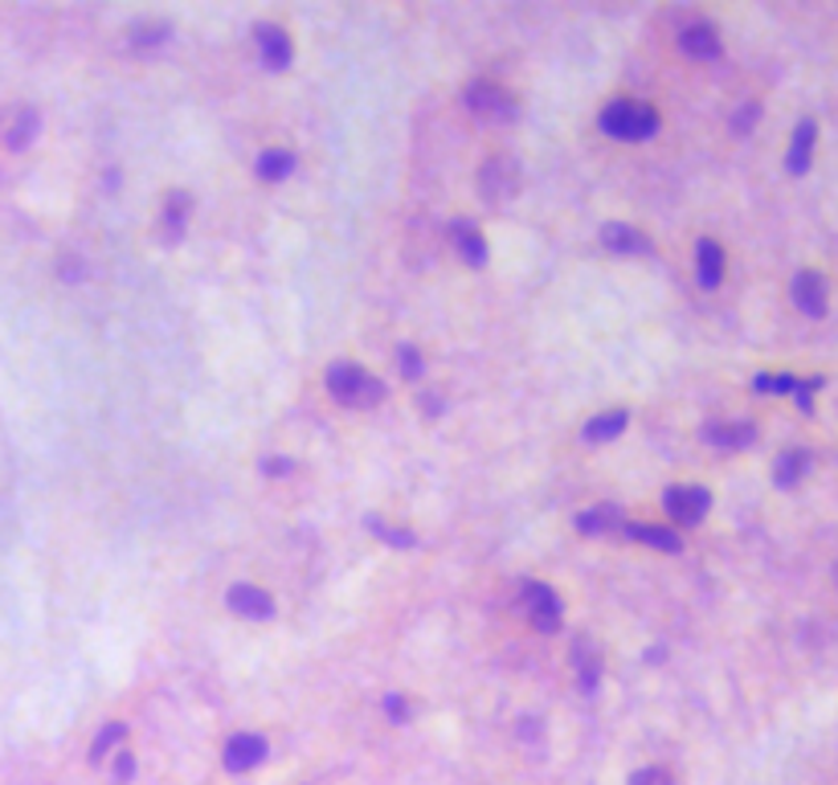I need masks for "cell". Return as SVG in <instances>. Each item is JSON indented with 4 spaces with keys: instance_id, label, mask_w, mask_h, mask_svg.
<instances>
[{
    "instance_id": "21",
    "label": "cell",
    "mask_w": 838,
    "mask_h": 785,
    "mask_svg": "<svg viewBox=\"0 0 838 785\" xmlns=\"http://www.w3.org/2000/svg\"><path fill=\"white\" fill-rule=\"evenodd\" d=\"M810 151H814V123H802L798 132H794V144H789V168L806 172L810 168Z\"/></svg>"
},
{
    "instance_id": "8",
    "label": "cell",
    "mask_w": 838,
    "mask_h": 785,
    "mask_svg": "<svg viewBox=\"0 0 838 785\" xmlns=\"http://www.w3.org/2000/svg\"><path fill=\"white\" fill-rule=\"evenodd\" d=\"M221 757H226V770L245 773V770H254V765H262V757H266V741L254 736V732H238L230 745H226Z\"/></svg>"
},
{
    "instance_id": "7",
    "label": "cell",
    "mask_w": 838,
    "mask_h": 785,
    "mask_svg": "<svg viewBox=\"0 0 838 785\" xmlns=\"http://www.w3.org/2000/svg\"><path fill=\"white\" fill-rule=\"evenodd\" d=\"M254 45H258V57H262V66L266 70H286L291 66V38H286V29L279 25H258L254 29Z\"/></svg>"
},
{
    "instance_id": "23",
    "label": "cell",
    "mask_w": 838,
    "mask_h": 785,
    "mask_svg": "<svg viewBox=\"0 0 838 785\" xmlns=\"http://www.w3.org/2000/svg\"><path fill=\"white\" fill-rule=\"evenodd\" d=\"M614 520H618V512H614V507H597V512L577 515V528H582V532H601V528H609Z\"/></svg>"
},
{
    "instance_id": "15",
    "label": "cell",
    "mask_w": 838,
    "mask_h": 785,
    "mask_svg": "<svg viewBox=\"0 0 838 785\" xmlns=\"http://www.w3.org/2000/svg\"><path fill=\"white\" fill-rule=\"evenodd\" d=\"M695 266H700V283L716 286L724 279V250H720L712 238H703L700 250H695Z\"/></svg>"
},
{
    "instance_id": "6",
    "label": "cell",
    "mask_w": 838,
    "mask_h": 785,
    "mask_svg": "<svg viewBox=\"0 0 838 785\" xmlns=\"http://www.w3.org/2000/svg\"><path fill=\"white\" fill-rule=\"evenodd\" d=\"M479 192L488 197V201H512L515 192H520V164L515 160H503V156H495V160H488L483 168H479Z\"/></svg>"
},
{
    "instance_id": "4",
    "label": "cell",
    "mask_w": 838,
    "mask_h": 785,
    "mask_svg": "<svg viewBox=\"0 0 838 785\" xmlns=\"http://www.w3.org/2000/svg\"><path fill=\"white\" fill-rule=\"evenodd\" d=\"M520 606H524L527 622L536 626V630H556V626L565 622V606H561V597H556L553 585H524L520 589Z\"/></svg>"
},
{
    "instance_id": "16",
    "label": "cell",
    "mask_w": 838,
    "mask_h": 785,
    "mask_svg": "<svg viewBox=\"0 0 838 785\" xmlns=\"http://www.w3.org/2000/svg\"><path fill=\"white\" fill-rule=\"evenodd\" d=\"M630 536L642 544H650V548H663V553H679L683 548V541H679V532L675 528H663V524H630Z\"/></svg>"
},
{
    "instance_id": "27",
    "label": "cell",
    "mask_w": 838,
    "mask_h": 785,
    "mask_svg": "<svg viewBox=\"0 0 838 785\" xmlns=\"http://www.w3.org/2000/svg\"><path fill=\"white\" fill-rule=\"evenodd\" d=\"M132 773H136V765H132V757H119V761H115V777H119V782H127Z\"/></svg>"
},
{
    "instance_id": "5",
    "label": "cell",
    "mask_w": 838,
    "mask_h": 785,
    "mask_svg": "<svg viewBox=\"0 0 838 785\" xmlns=\"http://www.w3.org/2000/svg\"><path fill=\"white\" fill-rule=\"evenodd\" d=\"M708 512H712V495L703 488H695V483H683V488L667 491V515H671L675 528H695Z\"/></svg>"
},
{
    "instance_id": "22",
    "label": "cell",
    "mask_w": 838,
    "mask_h": 785,
    "mask_svg": "<svg viewBox=\"0 0 838 785\" xmlns=\"http://www.w3.org/2000/svg\"><path fill=\"white\" fill-rule=\"evenodd\" d=\"M33 132H38V115H33V111H21L13 132H9V144H13V148H25L29 139H33Z\"/></svg>"
},
{
    "instance_id": "17",
    "label": "cell",
    "mask_w": 838,
    "mask_h": 785,
    "mask_svg": "<svg viewBox=\"0 0 838 785\" xmlns=\"http://www.w3.org/2000/svg\"><path fill=\"white\" fill-rule=\"evenodd\" d=\"M622 430H626V414L622 409H609V414H597L594 421H585L582 438L585 442H606V438H618Z\"/></svg>"
},
{
    "instance_id": "11",
    "label": "cell",
    "mask_w": 838,
    "mask_h": 785,
    "mask_svg": "<svg viewBox=\"0 0 838 785\" xmlns=\"http://www.w3.org/2000/svg\"><path fill=\"white\" fill-rule=\"evenodd\" d=\"M679 50H683L688 57H695V62H708V57H716L720 54L716 25H708V21H695V25H688L683 33H679Z\"/></svg>"
},
{
    "instance_id": "24",
    "label": "cell",
    "mask_w": 838,
    "mask_h": 785,
    "mask_svg": "<svg viewBox=\"0 0 838 785\" xmlns=\"http://www.w3.org/2000/svg\"><path fill=\"white\" fill-rule=\"evenodd\" d=\"M630 785H675V777L667 770H659V765H650V770H638L635 777H630Z\"/></svg>"
},
{
    "instance_id": "18",
    "label": "cell",
    "mask_w": 838,
    "mask_h": 785,
    "mask_svg": "<svg viewBox=\"0 0 838 785\" xmlns=\"http://www.w3.org/2000/svg\"><path fill=\"white\" fill-rule=\"evenodd\" d=\"M291 164H295V156H291V151L271 148V151H262V156L254 160V172L262 180H283L286 172H291Z\"/></svg>"
},
{
    "instance_id": "26",
    "label": "cell",
    "mask_w": 838,
    "mask_h": 785,
    "mask_svg": "<svg viewBox=\"0 0 838 785\" xmlns=\"http://www.w3.org/2000/svg\"><path fill=\"white\" fill-rule=\"evenodd\" d=\"M401 373H406L409 380L421 377V353H418V348H409V344L401 348Z\"/></svg>"
},
{
    "instance_id": "2",
    "label": "cell",
    "mask_w": 838,
    "mask_h": 785,
    "mask_svg": "<svg viewBox=\"0 0 838 785\" xmlns=\"http://www.w3.org/2000/svg\"><path fill=\"white\" fill-rule=\"evenodd\" d=\"M659 127V115L647 103H635V98H614L601 107V132L614 139H626V144H638V139L654 136Z\"/></svg>"
},
{
    "instance_id": "14",
    "label": "cell",
    "mask_w": 838,
    "mask_h": 785,
    "mask_svg": "<svg viewBox=\"0 0 838 785\" xmlns=\"http://www.w3.org/2000/svg\"><path fill=\"white\" fill-rule=\"evenodd\" d=\"M753 433L757 430H753L748 421H712V426H708V442L736 450V447H748V442H753Z\"/></svg>"
},
{
    "instance_id": "3",
    "label": "cell",
    "mask_w": 838,
    "mask_h": 785,
    "mask_svg": "<svg viewBox=\"0 0 838 785\" xmlns=\"http://www.w3.org/2000/svg\"><path fill=\"white\" fill-rule=\"evenodd\" d=\"M467 107L479 115V119H488V123H507L520 111V103H515L512 91H503L500 82H491V78H479L467 86Z\"/></svg>"
},
{
    "instance_id": "9",
    "label": "cell",
    "mask_w": 838,
    "mask_h": 785,
    "mask_svg": "<svg viewBox=\"0 0 838 785\" xmlns=\"http://www.w3.org/2000/svg\"><path fill=\"white\" fill-rule=\"evenodd\" d=\"M230 609L233 614H242V618H254V622H266L274 614V601L271 594L262 589V585H233L230 589Z\"/></svg>"
},
{
    "instance_id": "25",
    "label": "cell",
    "mask_w": 838,
    "mask_h": 785,
    "mask_svg": "<svg viewBox=\"0 0 838 785\" xmlns=\"http://www.w3.org/2000/svg\"><path fill=\"white\" fill-rule=\"evenodd\" d=\"M123 741V724H111V729L98 732V741H95V757H107V749L111 745H119Z\"/></svg>"
},
{
    "instance_id": "13",
    "label": "cell",
    "mask_w": 838,
    "mask_h": 785,
    "mask_svg": "<svg viewBox=\"0 0 838 785\" xmlns=\"http://www.w3.org/2000/svg\"><path fill=\"white\" fill-rule=\"evenodd\" d=\"M601 242L614 250V254H650V238L635 226H606L601 230Z\"/></svg>"
},
{
    "instance_id": "10",
    "label": "cell",
    "mask_w": 838,
    "mask_h": 785,
    "mask_svg": "<svg viewBox=\"0 0 838 785\" xmlns=\"http://www.w3.org/2000/svg\"><path fill=\"white\" fill-rule=\"evenodd\" d=\"M450 245H454V254L467 262V266H483L488 262V242H483V233L474 230L471 221H454L447 230Z\"/></svg>"
},
{
    "instance_id": "19",
    "label": "cell",
    "mask_w": 838,
    "mask_h": 785,
    "mask_svg": "<svg viewBox=\"0 0 838 785\" xmlns=\"http://www.w3.org/2000/svg\"><path fill=\"white\" fill-rule=\"evenodd\" d=\"M806 467H810V454H806V450H789V454H782V459H777V471H773V479H777L782 488H794L802 474H806Z\"/></svg>"
},
{
    "instance_id": "20",
    "label": "cell",
    "mask_w": 838,
    "mask_h": 785,
    "mask_svg": "<svg viewBox=\"0 0 838 785\" xmlns=\"http://www.w3.org/2000/svg\"><path fill=\"white\" fill-rule=\"evenodd\" d=\"M189 192H168V201H164V230L168 233H180L189 226Z\"/></svg>"
},
{
    "instance_id": "12",
    "label": "cell",
    "mask_w": 838,
    "mask_h": 785,
    "mask_svg": "<svg viewBox=\"0 0 838 785\" xmlns=\"http://www.w3.org/2000/svg\"><path fill=\"white\" fill-rule=\"evenodd\" d=\"M826 295H830V291H826V279L818 271H802L798 279H794V303H798L806 315H823Z\"/></svg>"
},
{
    "instance_id": "1",
    "label": "cell",
    "mask_w": 838,
    "mask_h": 785,
    "mask_svg": "<svg viewBox=\"0 0 838 785\" xmlns=\"http://www.w3.org/2000/svg\"><path fill=\"white\" fill-rule=\"evenodd\" d=\"M327 393L336 397L339 406L352 409H373L385 401V385L365 365H356V360H336V365L327 368Z\"/></svg>"
}]
</instances>
